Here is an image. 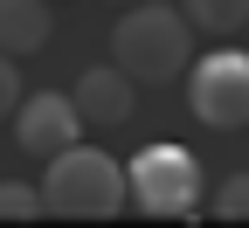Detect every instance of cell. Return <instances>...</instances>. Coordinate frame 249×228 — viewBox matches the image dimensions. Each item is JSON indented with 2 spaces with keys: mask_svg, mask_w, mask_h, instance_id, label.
<instances>
[{
  "mask_svg": "<svg viewBox=\"0 0 249 228\" xmlns=\"http://www.w3.org/2000/svg\"><path fill=\"white\" fill-rule=\"evenodd\" d=\"M111 62L132 83H173L194 62V21L180 7H166V0H132V7H118Z\"/></svg>",
  "mask_w": 249,
  "mask_h": 228,
  "instance_id": "1",
  "label": "cell"
},
{
  "mask_svg": "<svg viewBox=\"0 0 249 228\" xmlns=\"http://www.w3.org/2000/svg\"><path fill=\"white\" fill-rule=\"evenodd\" d=\"M124 208V166L104 152V145H62L42 173V214H62V221H111Z\"/></svg>",
  "mask_w": 249,
  "mask_h": 228,
  "instance_id": "2",
  "label": "cell"
},
{
  "mask_svg": "<svg viewBox=\"0 0 249 228\" xmlns=\"http://www.w3.org/2000/svg\"><path fill=\"white\" fill-rule=\"evenodd\" d=\"M124 193H132V208L152 214V221H187V214H201L208 180H201V159L187 152V145L160 139V145H139V152H132Z\"/></svg>",
  "mask_w": 249,
  "mask_h": 228,
  "instance_id": "3",
  "label": "cell"
},
{
  "mask_svg": "<svg viewBox=\"0 0 249 228\" xmlns=\"http://www.w3.org/2000/svg\"><path fill=\"white\" fill-rule=\"evenodd\" d=\"M187 104L214 132H242L249 124V55L242 49H208L187 62Z\"/></svg>",
  "mask_w": 249,
  "mask_h": 228,
  "instance_id": "4",
  "label": "cell"
},
{
  "mask_svg": "<svg viewBox=\"0 0 249 228\" xmlns=\"http://www.w3.org/2000/svg\"><path fill=\"white\" fill-rule=\"evenodd\" d=\"M83 139V111H76V97H62V90H28L21 104H14V145L28 159H55L62 145H76Z\"/></svg>",
  "mask_w": 249,
  "mask_h": 228,
  "instance_id": "5",
  "label": "cell"
},
{
  "mask_svg": "<svg viewBox=\"0 0 249 228\" xmlns=\"http://www.w3.org/2000/svg\"><path fill=\"white\" fill-rule=\"evenodd\" d=\"M70 97H76L83 124H124V118L139 111V90H132V76H124L118 62H97V70H83Z\"/></svg>",
  "mask_w": 249,
  "mask_h": 228,
  "instance_id": "6",
  "label": "cell"
},
{
  "mask_svg": "<svg viewBox=\"0 0 249 228\" xmlns=\"http://www.w3.org/2000/svg\"><path fill=\"white\" fill-rule=\"evenodd\" d=\"M0 49L14 62L49 49V0H0Z\"/></svg>",
  "mask_w": 249,
  "mask_h": 228,
  "instance_id": "7",
  "label": "cell"
},
{
  "mask_svg": "<svg viewBox=\"0 0 249 228\" xmlns=\"http://www.w3.org/2000/svg\"><path fill=\"white\" fill-rule=\"evenodd\" d=\"M180 14L201 35H242L249 28V0H180Z\"/></svg>",
  "mask_w": 249,
  "mask_h": 228,
  "instance_id": "8",
  "label": "cell"
},
{
  "mask_svg": "<svg viewBox=\"0 0 249 228\" xmlns=\"http://www.w3.org/2000/svg\"><path fill=\"white\" fill-rule=\"evenodd\" d=\"M214 221H249V173H229L222 187H214V201H201Z\"/></svg>",
  "mask_w": 249,
  "mask_h": 228,
  "instance_id": "9",
  "label": "cell"
},
{
  "mask_svg": "<svg viewBox=\"0 0 249 228\" xmlns=\"http://www.w3.org/2000/svg\"><path fill=\"white\" fill-rule=\"evenodd\" d=\"M35 214H42V187L0 180V221H35Z\"/></svg>",
  "mask_w": 249,
  "mask_h": 228,
  "instance_id": "10",
  "label": "cell"
},
{
  "mask_svg": "<svg viewBox=\"0 0 249 228\" xmlns=\"http://www.w3.org/2000/svg\"><path fill=\"white\" fill-rule=\"evenodd\" d=\"M14 104H21V70H14V55L0 49V124L14 118Z\"/></svg>",
  "mask_w": 249,
  "mask_h": 228,
  "instance_id": "11",
  "label": "cell"
},
{
  "mask_svg": "<svg viewBox=\"0 0 249 228\" xmlns=\"http://www.w3.org/2000/svg\"><path fill=\"white\" fill-rule=\"evenodd\" d=\"M111 7H132V0H111Z\"/></svg>",
  "mask_w": 249,
  "mask_h": 228,
  "instance_id": "12",
  "label": "cell"
}]
</instances>
